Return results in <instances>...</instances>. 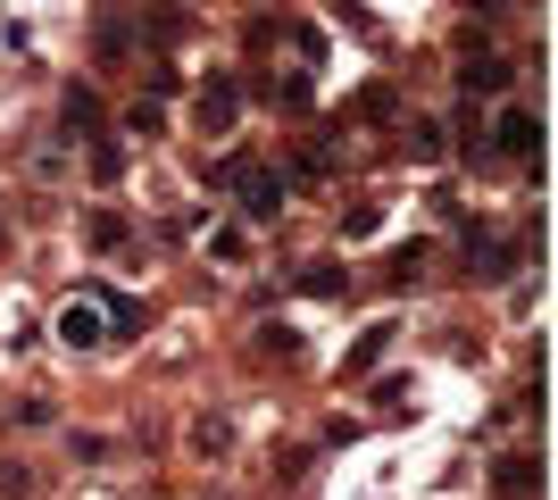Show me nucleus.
Listing matches in <instances>:
<instances>
[{
    "instance_id": "nucleus-1",
    "label": "nucleus",
    "mask_w": 558,
    "mask_h": 500,
    "mask_svg": "<svg viewBox=\"0 0 558 500\" xmlns=\"http://www.w3.org/2000/svg\"><path fill=\"white\" fill-rule=\"evenodd\" d=\"M233 109H242V100H233V84L217 75V84H201V100H192V125H201V134H233Z\"/></svg>"
},
{
    "instance_id": "nucleus-2",
    "label": "nucleus",
    "mask_w": 558,
    "mask_h": 500,
    "mask_svg": "<svg viewBox=\"0 0 558 500\" xmlns=\"http://www.w3.org/2000/svg\"><path fill=\"white\" fill-rule=\"evenodd\" d=\"M100 333H109V326H100V301H93V292H84V301H68V309H59V342H68V351H93Z\"/></svg>"
},
{
    "instance_id": "nucleus-3",
    "label": "nucleus",
    "mask_w": 558,
    "mask_h": 500,
    "mask_svg": "<svg viewBox=\"0 0 558 500\" xmlns=\"http://www.w3.org/2000/svg\"><path fill=\"white\" fill-rule=\"evenodd\" d=\"M459 75H466V93H500V84H509V59H500L492 42H466Z\"/></svg>"
},
{
    "instance_id": "nucleus-4",
    "label": "nucleus",
    "mask_w": 558,
    "mask_h": 500,
    "mask_svg": "<svg viewBox=\"0 0 558 500\" xmlns=\"http://www.w3.org/2000/svg\"><path fill=\"white\" fill-rule=\"evenodd\" d=\"M59 118H68V134H75V143H100V93H93V84H68Z\"/></svg>"
},
{
    "instance_id": "nucleus-5",
    "label": "nucleus",
    "mask_w": 558,
    "mask_h": 500,
    "mask_svg": "<svg viewBox=\"0 0 558 500\" xmlns=\"http://www.w3.org/2000/svg\"><path fill=\"white\" fill-rule=\"evenodd\" d=\"M233 184H242V217H251V225H267V217L283 209V184H267V175H251V167H242Z\"/></svg>"
},
{
    "instance_id": "nucleus-6",
    "label": "nucleus",
    "mask_w": 558,
    "mask_h": 500,
    "mask_svg": "<svg viewBox=\"0 0 558 500\" xmlns=\"http://www.w3.org/2000/svg\"><path fill=\"white\" fill-rule=\"evenodd\" d=\"M500 150H509V159H542V118L509 109V118H500Z\"/></svg>"
},
{
    "instance_id": "nucleus-7",
    "label": "nucleus",
    "mask_w": 558,
    "mask_h": 500,
    "mask_svg": "<svg viewBox=\"0 0 558 500\" xmlns=\"http://www.w3.org/2000/svg\"><path fill=\"white\" fill-rule=\"evenodd\" d=\"M492 484H500V492H534V484H542V459H500Z\"/></svg>"
},
{
    "instance_id": "nucleus-8",
    "label": "nucleus",
    "mask_w": 558,
    "mask_h": 500,
    "mask_svg": "<svg viewBox=\"0 0 558 500\" xmlns=\"http://www.w3.org/2000/svg\"><path fill=\"white\" fill-rule=\"evenodd\" d=\"M384 351H392V326H367V333H359V351H350V376H367Z\"/></svg>"
},
{
    "instance_id": "nucleus-9",
    "label": "nucleus",
    "mask_w": 558,
    "mask_h": 500,
    "mask_svg": "<svg viewBox=\"0 0 558 500\" xmlns=\"http://www.w3.org/2000/svg\"><path fill=\"white\" fill-rule=\"evenodd\" d=\"M209 259H226V267H242L251 251H242V225H226V234H209Z\"/></svg>"
},
{
    "instance_id": "nucleus-10",
    "label": "nucleus",
    "mask_w": 558,
    "mask_h": 500,
    "mask_svg": "<svg viewBox=\"0 0 558 500\" xmlns=\"http://www.w3.org/2000/svg\"><path fill=\"white\" fill-rule=\"evenodd\" d=\"M125 34H134L125 17H100V59H125Z\"/></svg>"
},
{
    "instance_id": "nucleus-11",
    "label": "nucleus",
    "mask_w": 558,
    "mask_h": 500,
    "mask_svg": "<svg viewBox=\"0 0 558 500\" xmlns=\"http://www.w3.org/2000/svg\"><path fill=\"white\" fill-rule=\"evenodd\" d=\"M409 150H417V159H442L450 134H442V125H417V134H409Z\"/></svg>"
},
{
    "instance_id": "nucleus-12",
    "label": "nucleus",
    "mask_w": 558,
    "mask_h": 500,
    "mask_svg": "<svg viewBox=\"0 0 558 500\" xmlns=\"http://www.w3.org/2000/svg\"><path fill=\"white\" fill-rule=\"evenodd\" d=\"M301 292H317V301H326V292H342V267H308Z\"/></svg>"
}]
</instances>
